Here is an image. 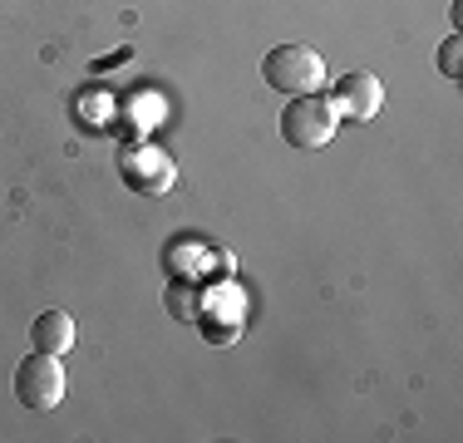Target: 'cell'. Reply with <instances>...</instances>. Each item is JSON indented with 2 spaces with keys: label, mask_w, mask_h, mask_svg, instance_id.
Wrapping results in <instances>:
<instances>
[{
  "label": "cell",
  "mask_w": 463,
  "mask_h": 443,
  "mask_svg": "<svg viewBox=\"0 0 463 443\" xmlns=\"http://www.w3.org/2000/svg\"><path fill=\"white\" fill-rule=\"evenodd\" d=\"M124 183L134 187V193L143 197H163L173 183H178V168H173V158L168 153H158V148H134V153H124Z\"/></svg>",
  "instance_id": "cell-4"
},
{
  "label": "cell",
  "mask_w": 463,
  "mask_h": 443,
  "mask_svg": "<svg viewBox=\"0 0 463 443\" xmlns=\"http://www.w3.org/2000/svg\"><path fill=\"white\" fill-rule=\"evenodd\" d=\"M335 128H340V114L326 94H301V99H291L286 114H281V138L301 153L326 148V143L335 138Z\"/></svg>",
  "instance_id": "cell-2"
},
{
  "label": "cell",
  "mask_w": 463,
  "mask_h": 443,
  "mask_svg": "<svg viewBox=\"0 0 463 443\" xmlns=\"http://www.w3.org/2000/svg\"><path fill=\"white\" fill-rule=\"evenodd\" d=\"M330 104H335V114H340V118H355V124H370V118L380 114V104H384V84L374 80L370 70H350L345 80L335 84Z\"/></svg>",
  "instance_id": "cell-5"
},
{
  "label": "cell",
  "mask_w": 463,
  "mask_h": 443,
  "mask_svg": "<svg viewBox=\"0 0 463 443\" xmlns=\"http://www.w3.org/2000/svg\"><path fill=\"white\" fill-rule=\"evenodd\" d=\"M30 340L45 354H70L74 340H80V325H74V316H64V310H40L35 325H30Z\"/></svg>",
  "instance_id": "cell-6"
},
{
  "label": "cell",
  "mask_w": 463,
  "mask_h": 443,
  "mask_svg": "<svg viewBox=\"0 0 463 443\" xmlns=\"http://www.w3.org/2000/svg\"><path fill=\"white\" fill-rule=\"evenodd\" d=\"M168 310L173 320H183V325H197V316H203V296H197L193 281H173L168 286Z\"/></svg>",
  "instance_id": "cell-7"
},
{
  "label": "cell",
  "mask_w": 463,
  "mask_h": 443,
  "mask_svg": "<svg viewBox=\"0 0 463 443\" xmlns=\"http://www.w3.org/2000/svg\"><path fill=\"white\" fill-rule=\"evenodd\" d=\"M458 54H463L458 35L444 40V50H439V74H444V80H458Z\"/></svg>",
  "instance_id": "cell-8"
},
{
  "label": "cell",
  "mask_w": 463,
  "mask_h": 443,
  "mask_svg": "<svg viewBox=\"0 0 463 443\" xmlns=\"http://www.w3.org/2000/svg\"><path fill=\"white\" fill-rule=\"evenodd\" d=\"M15 399L30 409V414H45L64 399V370H60V354H25V360L15 364Z\"/></svg>",
  "instance_id": "cell-3"
},
{
  "label": "cell",
  "mask_w": 463,
  "mask_h": 443,
  "mask_svg": "<svg viewBox=\"0 0 463 443\" xmlns=\"http://www.w3.org/2000/svg\"><path fill=\"white\" fill-rule=\"evenodd\" d=\"M261 80L277 89V94H291V99L321 94V84H326V60L311 50V44L291 40V44H277V50L261 60Z\"/></svg>",
  "instance_id": "cell-1"
}]
</instances>
